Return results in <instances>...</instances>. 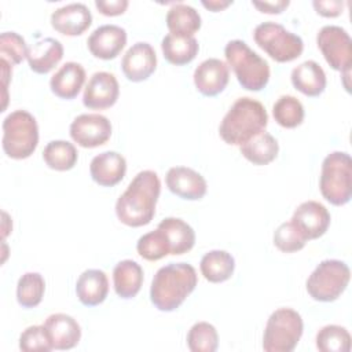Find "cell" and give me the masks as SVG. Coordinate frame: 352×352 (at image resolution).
Wrapping results in <instances>:
<instances>
[{
	"label": "cell",
	"instance_id": "6da1fadb",
	"mask_svg": "<svg viewBox=\"0 0 352 352\" xmlns=\"http://www.w3.org/2000/svg\"><path fill=\"white\" fill-rule=\"evenodd\" d=\"M161 180L154 170H140L116 202V214L129 227L148 224L155 214Z\"/></svg>",
	"mask_w": 352,
	"mask_h": 352
},
{
	"label": "cell",
	"instance_id": "7a4b0ae2",
	"mask_svg": "<svg viewBox=\"0 0 352 352\" xmlns=\"http://www.w3.org/2000/svg\"><path fill=\"white\" fill-rule=\"evenodd\" d=\"M197 283V271L191 264L169 263L155 272L150 286V300L162 312L175 311L194 292Z\"/></svg>",
	"mask_w": 352,
	"mask_h": 352
},
{
	"label": "cell",
	"instance_id": "3957f363",
	"mask_svg": "<svg viewBox=\"0 0 352 352\" xmlns=\"http://www.w3.org/2000/svg\"><path fill=\"white\" fill-rule=\"evenodd\" d=\"M267 124L268 114L263 103L243 96L236 99L223 117L219 135L227 144L241 146L263 132Z\"/></svg>",
	"mask_w": 352,
	"mask_h": 352
},
{
	"label": "cell",
	"instance_id": "277c9868",
	"mask_svg": "<svg viewBox=\"0 0 352 352\" xmlns=\"http://www.w3.org/2000/svg\"><path fill=\"white\" fill-rule=\"evenodd\" d=\"M228 66L248 91H261L270 81V65L242 40H230L224 47Z\"/></svg>",
	"mask_w": 352,
	"mask_h": 352
},
{
	"label": "cell",
	"instance_id": "5b68a950",
	"mask_svg": "<svg viewBox=\"0 0 352 352\" xmlns=\"http://www.w3.org/2000/svg\"><path fill=\"white\" fill-rule=\"evenodd\" d=\"M319 188L326 201L342 206L352 197V160L345 151H333L322 162Z\"/></svg>",
	"mask_w": 352,
	"mask_h": 352
},
{
	"label": "cell",
	"instance_id": "8992f818",
	"mask_svg": "<svg viewBox=\"0 0 352 352\" xmlns=\"http://www.w3.org/2000/svg\"><path fill=\"white\" fill-rule=\"evenodd\" d=\"M1 146L7 157L25 160L30 157L38 144V125L26 110H15L3 120Z\"/></svg>",
	"mask_w": 352,
	"mask_h": 352
},
{
	"label": "cell",
	"instance_id": "52a82bcc",
	"mask_svg": "<svg viewBox=\"0 0 352 352\" xmlns=\"http://www.w3.org/2000/svg\"><path fill=\"white\" fill-rule=\"evenodd\" d=\"M304 331L301 315L292 308L275 309L265 324L263 349L265 352H292Z\"/></svg>",
	"mask_w": 352,
	"mask_h": 352
},
{
	"label": "cell",
	"instance_id": "ba28073f",
	"mask_svg": "<svg viewBox=\"0 0 352 352\" xmlns=\"http://www.w3.org/2000/svg\"><path fill=\"white\" fill-rule=\"evenodd\" d=\"M351 271L346 263L336 258L320 261L307 279V292L315 301L330 302L346 289Z\"/></svg>",
	"mask_w": 352,
	"mask_h": 352
},
{
	"label": "cell",
	"instance_id": "9c48e42d",
	"mask_svg": "<svg viewBox=\"0 0 352 352\" xmlns=\"http://www.w3.org/2000/svg\"><path fill=\"white\" fill-rule=\"evenodd\" d=\"M253 38L261 50L280 63L297 59L304 50L302 38L298 34L272 21L258 23L253 30Z\"/></svg>",
	"mask_w": 352,
	"mask_h": 352
},
{
	"label": "cell",
	"instance_id": "30bf717a",
	"mask_svg": "<svg viewBox=\"0 0 352 352\" xmlns=\"http://www.w3.org/2000/svg\"><path fill=\"white\" fill-rule=\"evenodd\" d=\"M316 44L331 69L349 77L352 66V38L349 33L337 25H326L316 34Z\"/></svg>",
	"mask_w": 352,
	"mask_h": 352
},
{
	"label": "cell",
	"instance_id": "8fae6325",
	"mask_svg": "<svg viewBox=\"0 0 352 352\" xmlns=\"http://www.w3.org/2000/svg\"><path fill=\"white\" fill-rule=\"evenodd\" d=\"M70 138L81 147L94 148L104 144L111 136V122L98 113L77 116L69 128Z\"/></svg>",
	"mask_w": 352,
	"mask_h": 352
},
{
	"label": "cell",
	"instance_id": "7c38bea8",
	"mask_svg": "<svg viewBox=\"0 0 352 352\" xmlns=\"http://www.w3.org/2000/svg\"><path fill=\"white\" fill-rule=\"evenodd\" d=\"M120 95V85L113 73L96 72L94 73L82 94V103L92 110H103L111 107Z\"/></svg>",
	"mask_w": 352,
	"mask_h": 352
},
{
	"label": "cell",
	"instance_id": "4fadbf2b",
	"mask_svg": "<svg viewBox=\"0 0 352 352\" xmlns=\"http://www.w3.org/2000/svg\"><path fill=\"white\" fill-rule=\"evenodd\" d=\"M330 220L329 210L318 201H305L300 204L290 219L307 241L322 236L327 231Z\"/></svg>",
	"mask_w": 352,
	"mask_h": 352
},
{
	"label": "cell",
	"instance_id": "5bb4252c",
	"mask_svg": "<svg viewBox=\"0 0 352 352\" xmlns=\"http://www.w3.org/2000/svg\"><path fill=\"white\" fill-rule=\"evenodd\" d=\"M157 67V55L151 44L138 41L126 50L121 59V70L132 82L147 80Z\"/></svg>",
	"mask_w": 352,
	"mask_h": 352
},
{
	"label": "cell",
	"instance_id": "9a60e30c",
	"mask_svg": "<svg viewBox=\"0 0 352 352\" xmlns=\"http://www.w3.org/2000/svg\"><path fill=\"white\" fill-rule=\"evenodd\" d=\"M126 44V32L118 25H102L88 37L87 45L89 52L99 59H114Z\"/></svg>",
	"mask_w": 352,
	"mask_h": 352
},
{
	"label": "cell",
	"instance_id": "2e32d148",
	"mask_svg": "<svg viewBox=\"0 0 352 352\" xmlns=\"http://www.w3.org/2000/svg\"><path fill=\"white\" fill-rule=\"evenodd\" d=\"M165 182L170 192L188 201H197L204 198L208 190L205 177L197 170L187 166L169 168Z\"/></svg>",
	"mask_w": 352,
	"mask_h": 352
},
{
	"label": "cell",
	"instance_id": "e0dca14e",
	"mask_svg": "<svg viewBox=\"0 0 352 352\" xmlns=\"http://www.w3.org/2000/svg\"><path fill=\"white\" fill-rule=\"evenodd\" d=\"M228 80V65L217 58L205 59L194 70L195 88L205 96H216L223 92Z\"/></svg>",
	"mask_w": 352,
	"mask_h": 352
},
{
	"label": "cell",
	"instance_id": "ac0fdd59",
	"mask_svg": "<svg viewBox=\"0 0 352 352\" xmlns=\"http://www.w3.org/2000/svg\"><path fill=\"white\" fill-rule=\"evenodd\" d=\"M92 23V14L82 3H70L51 14V26L65 36H80Z\"/></svg>",
	"mask_w": 352,
	"mask_h": 352
},
{
	"label": "cell",
	"instance_id": "d6986e66",
	"mask_svg": "<svg viewBox=\"0 0 352 352\" xmlns=\"http://www.w3.org/2000/svg\"><path fill=\"white\" fill-rule=\"evenodd\" d=\"M126 172V161L117 151H103L95 155L89 164V175L92 180L102 187H113L118 184Z\"/></svg>",
	"mask_w": 352,
	"mask_h": 352
},
{
	"label": "cell",
	"instance_id": "ffe728a7",
	"mask_svg": "<svg viewBox=\"0 0 352 352\" xmlns=\"http://www.w3.org/2000/svg\"><path fill=\"white\" fill-rule=\"evenodd\" d=\"M44 327L56 351H66L74 348L81 338V327L77 320L67 314H52L45 322Z\"/></svg>",
	"mask_w": 352,
	"mask_h": 352
},
{
	"label": "cell",
	"instance_id": "44dd1931",
	"mask_svg": "<svg viewBox=\"0 0 352 352\" xmlns=\"http://www.w3.org/2000/svg\"><path fill=\"white\" fill-rule=\"evenodd\" d=\"M63 58V45L54 37H45L28 48L29 67L38 74L50 73Z\"/></svg>",
	"mask_w": 352,
	"mask_h": 352
},
{
	"label": "cell",
	"instance_id": "7402d4cb",
	"mask_svg": "<svg viewBox=\"0 0 352 352\" xmlns=\"http://www.w3.org/2000/svg\"><path fill=\"white\" fill-rule=\"evenodd\" d=\"M109 293V279L104 271L89 268L85 270L77 279L76 294L80 302L85 307L102 304Z\"/></svg>",
	"mask_w": 352,
	"mask_h": 352
},
{
	"label": "cell",
	"instance_id": "603a6c76",
	"mask_svg": "<svg viewBox=\"0 0 352 352\" xmlns=\"http://www.w3.org/2000/svg\"><path fill=\"white\" fill-rule=\"evenodd\" d=\"M85 82V70L77 62H66L51 77L50 88L60 99H73Z\"/></svg>",
	"mask_w": 352,
	"mask_h": 352
},
{
	"label": "cell",
	"instance_id": "cb8c5ba5",
	"mask_svg": "<svg viewBox=\"0 0 352 352\" xmlns=\"http://www.w3.org/2000/svg\"><path fill=\"white\" fill-rule=\"evenodd\" d=\"M293 87L307 96H319L326 88V73L315 60H305L292 70Z\"/></svg>",
	"mask_w": 352,
	"mask_h": 352
},
{
	"label": "cell",
	"instance_id": "d4e9b609",
	"mask_svg": "<svg viewBox=\"0 0 352 352\" xmlns=\"http://www.w3.org/2000/svg\"><path fill=\"white\" fill-rule=\"evenodd\" d=\"M143 270L140 264L133 260H122L116 264L113 270V285L118 297L133 298L142 287Z\"/></svg>",
	"mask_w": 352,
	"mask_h": 352
},
{
	"label": "cell",
	"instance_id": "484cf974",
	"mask_svg": "<svg viewBox=\"0 0 352 352\" xmlns=\"http://www.w3.org/2000/svg\"><path fill=\"white\" fill-rule=\"evenodd\" d=\"M158 228L165 234L170 254H184L194 248L195 232L190 224L179 217H165L160 221Z\"/></svg>",
	"mask_w": 352,
	"mask_h": 352
},
{
	"label": "cell",
	"instance_id": "4316f807",
	"mask_svg": "<svg viewBox=\"0 0 352 352\" xmlns=\"http://www.w3.org/2000/svg\"><path fill=\"white\" fill-rule=\"evenodd\" d=\"M161 48L164 58L176 66H183L190 63L198 54L199 44L197 38L187 37V36H179L173 33H168L162 41Z\"/></svg>",
	"mask_w": 352,
	"mask_h": 352
},
{
	"label": "cell",
	"instance_id": "83f0119b",
	"mask_svg": "<svg viewBox=\"0 0 352 352\" xmlns=\"http://www.w3.org/2000/svg\"><path fill=\"white\" fill-rule=\"evenodd\" d=\"M204 278L212 283H220L230 279L235 270V260L226 250H210L205 253L199 263Z\"/></svg>",
	"mask_w": 352,
	"mask_h": 352
},
{
	"label": "cell",
	"instance_id": "f1b7e54d",
	"mask_svg": "<svg viewBox=\"0 0 352 352\" xmlns=\"http://www.w3.org/2000/svg\"><path fill=\"white\" fill-rule=\"evenodd\" d=\"M241 154L254 165H267L272 162L279 151L278 140L268 132L263 131L250 140L239 146Z\"/></svg>",
	"mask_w": 352,
	"mask_h": 352
},
{
	"label": "cell",
	"instance_id": "f546056e",
	"mask_svg": "<svg viewBox=\"0 0 352 352\" xmlns=\"http://www.w3.org/2000/svg\"><path fill=\"white\" fill-rule=\"evenodd\" d=\"M166 26L173 34L192 37L201 28V15L188 4L176 3L168 10Z\"/></svg>",
	"mask_w": 352,
	"mask_h": 352
},
{
	"label": "cell",
	"instance_id": "4dcf8cb0",
	"mask_svg": "<svg viewBox=\"0 0 352 352\" xmlns=\"http://www.w3.org/2000/svg\"><path fill=\"white\" fill-rule=\"evenodd\" d=\"M77 158V148L67 140H51L43 151V160L47 166L59 172L72 169L76 165Z\"/></svg>",
	"mask_w": 352,
	"mask_h": 352
},
{
	"label": "cell",
	"instance_id": "1f68e13d",
	"mask_svg": "<svg viewBox=\"0 0 352 352\" xmlns=\"http://www.w3.org/2000/svg\"><path fill=\"white\" fill-rule=\"evenodd\" d=\"M45 280L38 272H26L18 279L16 300L23 308L37 307L44 296Z\"/></svg>",
	"mask_w": 352,
	"mask_h": 352
},
{
	"label": "cell",
	"instance_id": "d6a6232c",
	"mask_svg": "<svg viewBox=\"0 0 352 352\" xmlns=\"http://www.w3.org/2000/svg\"><path fill=\"white\" fill-rule=\"evenodd\" d=\"M275 121L283 128L298 126L305 116L302 103L293 95H282L272 106Z\"/></svg>",
	"mask_w": 352,
	"mask_h": 352
},
{
	"label": "cell",
	"instance_id": "836d02e7",
	"mask_svg": "<svg viewBox=\"0 0 352 352\" xmlns=\"http://www.w3.org/2000/svg\"><path fill=\"white\" fill-rule=\"evenodd\" d=\"M316 348L320 352H349L351 334L338 324L323 326L316 334Z\"/></svg>",
	"mask_w": 352,
	"mask_h": 352
},
{
	"label": "cell",
	"instance_id": "e575fe53",
	"mask_svg": "<svg viewBox=\"0 0 352 352\" xmlns=\"http://www.w3.org/2000/svg\"><path fill=\"white\" fill-rule=\"evenodd\" d=\"M187 346L191 352H214L219 346V334L213 324L198 322L187 334Z\"/></svg>",
	"mask_w": 352,
	"mask_h": 352
},
{
	"label": "cell",
	"instance_id": "d590c367",
	"mask_svg": "<svg viewBox=\"0 0 352 352\" xmlns=\"http://www.w3.org/2000/svg\"><path fill=\"white\" fill-rule=\"evenodd\" d=\"M136 250L140 257L148 261H157L170 254L169 242L162 230H160L158 227L157 230L150 231L138 239Z\"/></svg>",
	"mask_w": 352,
	"mask_h": 352
},
{
	"label": "cell",
	"instance_id": "8d00e7d4",
	"mask_svg": "<svg viewBox=\"0 0 352 352\" xmlns=\"http://www.w3.org/2000/svg\"><path fill=\"white\" fill-rule=\"evenodd\" d=\"M28 45L25 38L16 32H4L0 36V55L11 66L18 65L28 55Z\"/></svg>",
	"mask_w": 352,
	"mask_h": 352
},
{
	"label": "cell",
	"instance_id": "74e56055",
	"mask_svg": "<svg viewBox=\"0 0 352 352\" xmlns=\"http://www.w3.org/2000/svg\"><path fill=\"white\" fill-rule=\"evenodd\" d=\"M307 239L294 227L292 221L282 223L274 232V245L283 253H293L301 250Z\"/></svg>",
	"mask_w": 352,
	"mask_h": 352
},
{
	"label": "cell",
	"instance_id": "f35d334b",
	"mask_svg": "<svg viewBox=\"0 0 352 352\" xmlns=\"http://www.w3.org/2000/svg\"><path fill=\"white\" fill-rule=\"evenodd\" d=\"M19 349L25 352H48L54 349L44 324L26 327L19 336Z\"/></svg>",
	"mask_w": 352,
	"mask_h": 352
},
{
	"label": "cell",
	"instance_id": "ab89813d",
	"mask_svg": "<svg viewBox=\"0 0 352 352\" xmlns=\"http://www.w3.org/2000/svg\"><path fill=\"white\" fill-rule=\"evenodd\" d=\"M312 6L319 15L326 16V18H334L342 12L344 1H341V0H314Z\"/></svg>",
	"mask_w": 352,
	"mask_h": 352
},
{
	"label": "cell",
	"instance_id": "60d3db41",
	"mask_svg": "<svg viewBox=\"0 0 352 352\" xmlns=\"http://www.w3.org/2000/svg\"><path fill=\"white\" fill-rule=\"evenodd\" d=\"M128 0H96L95 1V7L99 10V12H102L103 15L107 16H116V15H121L125 12L126 7H128Z\"/></svg>",
	"mask_w": 352,
	"mask_h": 352
},
{
	"label": "cell",
	"instance_id": "b9f144b4",
	"mask_svg": "<svg viewBox=\"0 0 352 352\" xmlns=\"http://www.w3.org/2000/svg\"><path fill=\"white\" fill-rule=\"evenodd\" d=\"M252 4L265 14H280L285 8L289 7V0H276V1H252Z\"/></svg>",
	"mask_w": 352,
	"mask_h": 352
},
{
	"label": "cell",
	"instance_id": "7bdbcfd3",
	"mask_svg": "<svg viewBox=\"0 0 352 352\" xmlns=\"http://www.w3.org/2000/svg\"><path fill=\"white\" fill-rule=\"evenodd\" d=\"M231 4H232V1H230V0H209V1L204 0V1H202V6H204L205 8L213 11V12L221 11V10H224L226 7H228V6H231Z\"/></svg>",
	"mask_w": 352,
	"mask_h": 352
}]
</instances>
